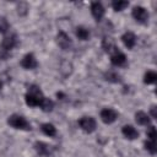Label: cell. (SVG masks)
I'll return each instance as SVG.
<instances>
[{
  "label": "cell",
  "mask_w": 157,
  "mask_h": 157,
  "mask_svg": "<svg viewBox=\"0 0 157 157\" xmlns=\"http://www.w3.org/2000/svg\"><path fill=\"white\" fill-rule=\"evenodd\" d=\"M0 90H1V82H0Z\"/></svg>",
  "instance_id": "484cf974"
},
{
  "label": "cell",
  "mask_w": 157,
  "mask_h": 157,
  "mask_svg": "<svg viewBox=\"0 0 157 157\" xmlns=\"http://www.w3.org/2000/svg\"><path fill=\"white\" fill-rule=\"evenodd\" d=\"M157 80V74L155 71H147L144 76V82L147 83V85H151V83H155Z\"/></svg>",
  "instance_id": "e0dca14e"
},
{
  "label": "cell",
  "mask_w": 157,
  "mask_h": 157,
  "mask_svg": "<svg viewBox=\"0 0 157 157\" xmlns=\"http://www.w3.org/2000/svg\"><path fill=\"white\" fill-rule=\"evenodd\" d=\"M17 44V39H16V36L12 34V36H9V37H5L1 42V45H0V49L2 53H9L11 49L15 48V45Z\"/></svg>",
  "instance_id": "8992f818"
},
{
  "label": "cell",
  "mask_w": 157,
  "mask_h": 157,
  "mask_svg": "<svg viewBox=\"0 0 157 157\" xmlns=\"http://www.w3.org/2000/svg\"><path fill=\"white\" fill-rule=\"evenodd\" d=\"M40 108H42L44 112H52L53 108H54V103H53L52 99H49V98H44L43 102H42V104H40Z\"/></svg>",
  "instance_id": "ffe728a7"
},
{
  "label": "cell",
  "mask_w": 157,
  "mask_h": 157,
  "mask_svg": "<svg viewBox=\"0 0 157 157\" xmlns=\"http://www.w3.org/2000/svg\"><path fill=\"white\" fill-rule=\"evenodd\" d=\"M56 42H58V45H59L61 49H64V50L70 49L71 45H72V42H71L70 37H69L65 32H59V33H58V36H56Z\"/></svg>",
  "instance_id": "52a82bcc"
},
{
  "label": "cell",
  "mask_w": 157,
  "mask_h": 157,
  "mask_svg": "<svg viewBox=\"0 0 157 157\" xmlns=\"http://www.w3.org/2000/svg\"><path fill=\"white\" fill-rule=\"evenodd\" d=\"M7 123H9V125H11L12 128L18 129V130H31V124L23 117L17 115V114H12L11 117H9Z\"/></svg>",
  "instance_id": "7a4b0ae2"
},
{
  "label": "cell",
  "mask_w": 157,
  "mask_h": 157,
  "mask_svg": "<svg viewBox=\"0 0 157 157\" xmlns=\"http://www.w3.org/2000/svg\"><path fill=\"white\" fill-rule=\"evenodd\" d=\"M37 65H38V63H37V60H36V58H34L33 54H26L22 58V60H21V66L23 69H27V70L36 69Z\"/></svg>",
  "instance_id": "ba28073f"
},
{
  "label": "cell",
  "mask_w": 157,
  "mask_h": 157,
  "mask_svg": "<svg viewBox=\"0 0 157 157\" xmlns=\"http://www.w3.org/2000/svg\"><path fill=\"white\" fill-rule=\"evenodd\" d=\"M40 129H42V131H43L47 136H54V135L56 134V129H55V126H54L53 124H49V123L43 124Z\"/></svg>",
  "instance_id": "9a60e30c"
},
{
  "label": "cell",
  "mask_w": 157,
  "mask_h": 157,
  "mask_svg": "<svg viewBox=\"0 0 157 157\" xmlns=\"http://www.w3.org/2000/svg\"><path fill=\"white\" fill-rule=\"evenodd\" d=\"M102 47H103V49H104L107 53H109V54H113V53H115V52L119 50V48L115 45V42H114L112 38H108V37H105V38L103 39Z\"/></svg>",
  "instance_id": "8fae6325"
},
{
  "label": "cell",
  "mask_w": 157,
  "mask_h": 157,
  "mask_svg": "<svg viewBox=\"0 0 157 157\" xmlns=\"http://www.w3.org/2000/svg\"><path fill=\"white\" fill-rule=\"evenodd\" d=\"M9 29V22L5 17H0V33H5Z\"/></svg>",
  "instance_id": "603a6c76"
},
{
  "label": "cell",
  "mask_w": 157,
  "mask_h": 157,
  "mask_svg": "<svg viewBox=\"0 0 157 157\" xmlns=\"http://www.w3.org/2000/svg\"><path fill=\"white\" fill-rule=\"evenodd\" d=\"M76 36L78 37V39L86 40V39H88V37H90V32H88V29H86L85 27H77V28H76Z\"/></svg>",
  "instance_id": "ac0fdd59"
},
{
  "label": "cell",
  "mask_w": 157,
  "mask_h": 157,
  "mask_svg": "<svg viewBox=\"0 0 157 157\" xmlns=\"http://www.w3.org/2000/svg\"><path fill=\"white\" fill-rule=\"evenodd\" d=\"M145 148H146L151 155H155V153L157 152V145H156V141H151V140L146 141V142H145Z\"/></svg>",
  "instance_id": "44dd1931"
},
{
  "label": "cell",
  "mask_w": 157,
  "mask_h": 157,
  "mask_svg": "<svg viewBox=\"0 0 157 157\" xmlns=\"http://www.w3.org/2000/svg\"><path fill=\"white\" fill-rule=\"evenodd\" d=\"M135 120L140 125H148L150 124V117L145 112H137L135 114Z\"/></svg>",
  "instance_id": "5bb4252c"
},
{
  "label": "cell",
  "mask_w": 157,
  "mask_h": 157,
  "mask_svg": "<svg viewBox=\"0 0 157 157\" xmlns=\"http://www.w3.org/2000/svg\"><path fill=\"white\" fill-rule=\"evenodd\" d=\"M121 132H123V135H124L126 139H129V140H134V139H137V137H139V131H137L134 126H131V125H125V126H123Z\"/></svg>",
  "instance_id": "4fadbf2b"
},
{
  "label": "cell",
  "mask_w": 157,
  "mask_h": 157,
  "mask_svg": "<svg viewBox=\"0 0 157 157\" xmlns=\"http://www.w3.org/2000/svg\"><path fill=\"white\" fill-rule=\"evenodd\" d=\"M132 17L139 22V23H145L148 20V12L145 7L142 6H135L132 9Z\"/></svg>",
  "instance_id": "5b68a950"
},
{
  "label": "cell",
  "mask_w": 157,
  "mask_h": 157,
  "mask_svg": "<svg viewBox=\"0 0 157 157\" xmlns=\"http://www.w3.org/2000/svg\"><path fill=\"white\" fill-rule=\"evenodd\" d=\"M44 98L45 97L43 96V92L36 85L31 86L29 90H28V92L25 96L26 104L29 105V107H40V104H42V102H43Z\"/></svg>",
  "instance_id": "6da1fadb"
},
{
  "label": "cell",
  "mask_w": 157,
  "mask_h": 157,
  "mask_svg": "<svg viewBox=\"0 0 157 157\" xmlns=\"http://www.w3.org/2000/svg\"><path fill=\"white\" fill-rule=\"evenodd\" d=\"M121 40L124 43V45L129 49H132L135 43H136V37L132 32H125L123 36H121Z\"/></svg>",
  "instance_id": "30bf717a"
},
{
  "label": "cell",
  "mask_w": 157,
  "mask_h": 157,
  "mask_svg": "<svg viewBox=\"0 0 157 157\" xmlns=\"http://www.w3.org/2000/svg\"><path fill=\"white\" fill-rule=\"evenodd\" d=\"M128 6H129V1H125V0H115L112 2V7L115 11H121Z\"/></svg>",
  "instance_id": "2e32d148"
},
{
  "label": "cell",
  "mask_w": 157,
  "mask_h": 157,
  "mask_svg": "<svg viewBox=\"0 0 157 157\" xmlns=\"http://www.w3.org/2000/svg\"><path fill=\"white\" fill-rule=\"evenodd\" d=\"M36 150L40 155H49V152H50L49 146L44 142H36Z\"/></svg>",
  "instance_id": "d6986e66"
},
{
  "label": "cell",
  "mask_w": 157,
  "mask_h": 157,
  "mask_svg": "<svg viewBox=\"0 0 157 157\" xmlns=\"http://www.w3.org/2000/svg\"><path fill=\"white\" fill-rule=\"evenodd\" d=\"M151 114H152V118H157V112H156V105H152V108H151Z\"/></svg>",
  "instance_id": "d4e9b609"
},
{
  "label": "cell",
  "mask_w": 157,
  "mask_h": 157,
  "mask_svg": "<svg viewBox=\"0 0 157 157\" xmlns=\"http://www.w3.org/2000/svg\"><path fill=\"white\" fill-rule=\"evenodd\" d=\"M78 125L80 128L85 131V132H93L96 130V120L92 118V117H82L80 120H78Z\"/></svg>",
  "instance_id": "3957f363"
},
{
  "label": "cell",
  "mask_w": 157,
  "mask_h": 157,
  "mask_svg": "<svg viewBox=\"0 0 157 157\" xmlns=\"http://www.w3.org/2000/svg\"><path fill=\"white\" fill-rule=\"evenodd\" d=\"M105 80L110 81V82H119L120 81V76L117 72H107L105 74Z\"/></svg>",
  "instance_id": "7402d4cb"
},
{
  "label": "cell",
  "mask_w": 157,
  "mask_h": 157,
  "mask_svg": "<svg viewBox=\"0 0 157 157\" xmlns=\"http://www.w3.org/2000/svg\"><path fill=\"white\" fill-rule=\"evenodd\" d=\"M146 134H147V137H148L151 141H156L157 134H156V129H155V126H150Z\"/></svg>",
  "instance_id": "cb8c5ba5"
},
{
  "label": "cell",
  "mask_w": 157,
  "mask_h": 157,
  "mask_svg": "<svg viewBox=\"0 0 157 157\" xmlns=\"http://www.w3.org/2000/svg\"><path fill=\"white\" fill-rule=\"evenodd\" d=\"M125 61H126V56L119 50L110 55V63L115 66H121V65L125 64Z\"/></svg>",
  "instance_id": "7c38bea8"
},
{
  "label": "cell",
  "mask_w": 157,
  "mask_h": 157,
  "mask_svg": "<svg viewBox=\"0 0 157 157\" xmlns=\"http://www.w3.org/2000/svg\"><path fill=\"white\" fill-rule=\"evenodd\" d=\"M118 113L112 108H104L101 110V119L104 124H112L117 120Z\"/></svg>",
  "instance_id": "277c9868"
},
{
  "label": "cell",
  "mask_w": 157,
  "mask_h": 157,
  "mask_svg": "<svg viewBox=\"0 0 157 157\" xmlns=\"http://www.w3.org/2000/svg\"><path fill=\"white\" fill-rule=\"evenodd\" d=\"M91 13H92V16L96 18V21H101L102 17L104 16V7L102 6L101 2L93 1V2L91 4Z\"/></svg>",
  "instance_id": "9c48e42d"
}]
</instances>
